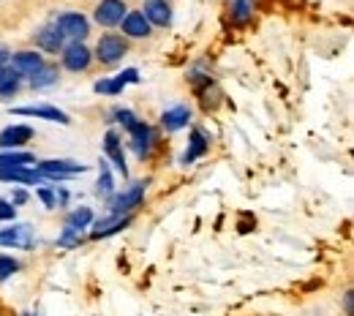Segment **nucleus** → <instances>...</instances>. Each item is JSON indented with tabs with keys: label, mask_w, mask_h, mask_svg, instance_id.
<instances>
[{
	"label": "nucleus",
	"mask_w": 354,
	"mask_h": 316,
	"mask_svg": "<svg viewBox=\"0 0 354 316\" xmlns=\"http://www.w3.org/2000/svg\"><path fill=\"white\" fill-rule=\"evenodd\" d=\"M129 55V39L120 36V33H104L98 41H95V60L101 66H118L123 57Z\"/></svg>",
	"instance_id": "1"
},
{
	"label": "nucleus",
	"mask_w": 354,
	"mask_h": 316,
	"mask_svg": "<svg viewBox=\"0 0 354 316\" xmlns=\"http://www.w3.org/2000/svg\"><path fill=\"white\" fill-rule=\"evenodd\" d=\"M145 185H147L145 180L133 183L131 188H126L120 194H112L106 199V210L115 213V216H131L133 210L142 205V199H145Z\"/></svg>",
	"instance_id": "2"
},
{
	"label": "nucleus",
	"mask_w": 354,
	"mask_h": 316,
	"mask_svg": "<svg viewBox=\"0 0 354 316\" xmlns=\"http://www.w3.org/2000/svg\"><path fill=\"white\" fill-rule=\"evenodd\" d=\"M36 169L44 175L49 183H60L68 180L74 175H82L88 172L85 164H77V161H68V158H49V161H36Z\"/></svg>",
	"instance_id": "3"
},
{
	"label": "nucleus",
	"mask_w": 354,
	"mask_h": 316,
	"mask_svg": "<svg viewBox=\"0 0 354 316\" xmlns=\"http://www.w3.org/2000/svg\"><path fill=\"white\" fill-rule=\"evenodd\" d=\"M55 28H57L60 36L68 39V41H85L90 36L88 17H82L80 11H66V14H60V17L55 19Z\"/></svg>",
	"instance_id": "4"
},
{
	"label": "nucleus",
	"mask_w": 354,
	"mask_h": 316,
	"mask_svg": "<svg viewBox=\"0 0 354 316\" xmlns=\"http://www.w3.org/2000/svg\"><path fill=\"white\" fill-rule=\"evenodd\" d=\"M60 63H63L66 71H74V74L88 71L90 63H93V52L85 41H68L60 52Z\"/></svg>",
	"instance_id": "5"
},
{
	"label": "nucleus",
	"mask_w": 354,
	"mask_h": 316,
	"mask_svg": "<svg viewBox=\"0 0 354 316\" xmlns=\"http://www.w3.org/2000/svg\"><path fill=\"white\" fill-rule=\"evenodd\" d=\"M129 145H131V150L136 153V158L145 161V158H150V153L156 147V131L145 120H136L133 129H129Z\"/></svg>",
	"instance_id": "6"
},
{
	"label": "nucleus",
	"mask_w": 354,
	"mask_h": 316,
	"mask_svg": "<svg viewBox=\"0 0 354 316\" xmlns=\"http://www.w3.org/2000/svg\"><path fill=\"white\" fill-rule=\"evenodd\" d=\"M126 14H129V6L123 0H101L95 6V11H93V19L101 28H118Z\"/></svg>",
	"instance_id": "7"
},
{
	"label": "nucleus",
	"mask_w": 354,
	"mask_h": 316,
	"mask_svg": "<svg viewBox=\"0 0 354 316\" xmlns=\"http://www.w3.org/2000/svg\"><path fill=\"white\" fill-rule=\"evenodd\" d=\"M44 55L39 49H25V52H14L11 55V68L22 77V80H30L36 71L44 68Z\"/></svg>",
	"instance_id": "8"
},
{
	"label": "nucleus",
	"mask_w": 354,
	"mask_h": 316,
	"mask_svg": "<svg viewBox=\"0 0 354 316\" xmlns=\"http://www.w3.org/2000/svg\"><path fill=\"white\" fill-rule=\"evenodd\" d=\"M104 153H106V158L115 164V169L123 175V178H129V167H126V153H123V136L118 134L115 129H109L106 134H104Z\"/></svg>",
	"instance_id": "9"
},
{
	"label": "nucleus",
	"mask_w": 354,
	"mask_h": 316,
	"mask_svg": "<svg viewBox=\"0 0 354 316\" xmlns=\"http://www.w3.org/2000/svg\"><path fill=\"white\" fill-rule=\"evenodd\" d=\"M145 14V19L150 22V28H169L172 25V6L169 0H145V6L139 8Z\"/></svg>",
	"instance_id": "10"
},
{
	"label": "nucleus",
	"mask_w": 354,
	"mask_h": 316,
	"mask_svg": "<svg viewBox=\"0 0 354 316\" xmlns=\"http://www.w3.org/2000/svg\"><path fill=\"white\" fill-rule=\"evenodd\" d=\"M14 115L19 118H39V120H52V123H60V126H68L71 118L66 112H60L57 106H49V104H36V106H17Z\"/></svg>",
	"instance_id": "11"
},
{
	"label": "nucleus",
	"mask_w": 354,
	"mask_h": 316,
	"mask_svg": "<svg viewBox=\"0 0 354 316\" xmlns=\"http://www.w3.org/2000/svg\"><path fill=\"white\" fill-rule=\"evenodd\" d=\"M36 136V131L25 123H17V126H8L0 131V150H19L22 145H28L30 139Z\"/></svg>",
	"instance_id": "12"
},
{
	"label": "nucleus",
	"mask_w": 354,
	"mask_h": 316,
	"mask_svg": "<svg viewBox=\"0 0 354 316\" xmlns=\"http://www.w3.org/2000/svg\"><path fill=\"white\" fill-rule=\"evenodd\" d=\"M0 245H8V248H33V229L28 224H14L11 229H3L0 232Z\"/></svg>",
	"instance_id": "13"
},
{
	"label": "nucleus",
	"mask_w": 354,
	"mask_h": 316,
	"mask_svg": "<svg viewBox=\"0 0 354 316\" xmlns=\"http://www.w3.org/2000/svg\"><path fill=\"white\" fill-rule=\"evenodd\" d=\"M123 36L126 39H147L150 33H153V28H150V22L145 19V14L139 11V8H129V14L123 17Z\"/></svg>",
	"instance_id": "14"
},
{
	"label": "nucleus",
	"mask_w": 354,
	"mask_h": 316,
	"mask_svg": "<svg viewBox=\"0 0 354 316\" xmlns=\"http://www.w3.org/2000/svg\"><path fill=\"white\" fill-rule=\"evenodd\" d=\"M129 224H131V216H115V213H109V216H104V219L93 221V232H90V237H93V240H101V237L118 234L120 229H126Z\"/></svg>",
	"instance_id": "15"
},
{
	"label": "nucleus",
	"mask_w": 354,
	"mask_h": 316,
	"mask_svg": "<svg viewBox=\"0 0 354 316\" xmlns=\"http://www.w3.org/2000/svg\"><path fill=\"white\" fill-rule=\"evenodd\" d=\"M36 49H41L46 55H60L63 52V46H66V39L60 36V30L55 28V25H46L41 28L39 33H36Z\"/></svg>",
	"instance_id": "16"
},
{
	"label": "nucleus",
	"mask_w": 354,
	"mask_h": 316,
	"mask_svg": "<svg viewBox=\"0 0 354 316\" xmlns=\"http://www.w3.org/2000/svg\"><path fill=\"white\" fill-rule=\"evenodd\" d=\"M207 150H210V139L205 136V131H199V129H191V136H188V147H185V153H183L180 164H194L196 158L207 156Z\"/></svg>",
	"instance_id": "17"
},
{
	"label": "nucleus",
	"mask_w": 354,
	"mask_h": 316,
	"mask_svg": "<svg viewBox=\"0 0 354 316\" xmlns=\"http://www.w3.org/2000/svg\"><path fill=\"white\" fill-rule=\"evenodd\" d=\"M191 123V109L185 106V104H177L172 109H167L164 115H161V129L167 131V134H175L180 129H185Z\"/></svg>",
	"instance_id": "18"
},
{
	"label": "nucleus",
	"mask_w": 354,
	"mask_h": 316,
	"mask_svg": "<svg viewBox=\"0 0 354 316\" xmlns=\"http://www.w3.org/2000/svg\"><path fill=\"white\" fill-rule=\"evenodd\" d=\"M0 180L6 183H19V185H39V183H49L39 172V169H30V167H17V169H3L0 172Z\"/></svg>",
	"instance_id": "19"
},
{
	"label": "nucleus",
	"mask_w": 354,
	"mask_h": 316,
	"mask_svg": "<svg viewBox=\"0 0 354 316\" xmlns=\"http://www.w3.org/2000/svg\"><path fill=\"white\" fill-rule=\"evenodd\" d=\"M19 88H22V77L11 66H0V98L6 101L11 95H17Z\"/></svg>",
	"instance_id": "20"
},
{
	"label": "nucleus",
	"mask_w": 354,
	"mask_h": 316,
	"mask_svg": "<svg viewBox=\"0 0 354 316\" xmlns=\"http://www.w3.org/2000/svg\"><path fill=\"white\" fill-rule=\"evenodd\" d=\"M30 164H36L33 153H25V150H3L0 153V172L3 169H17V167H30Z\"/></svg>",
	"instance_id": "21"
},
{
	"label": "nucleus",
	"mask_w": 354,
	"mask_h": 316,
	"mask_svg": "<svg viewBox=\"0 0 354 316\" xmlns=\"http://www.w3.org/2000/svg\"><path fill=\"white\" fill-rule=\"evenodd\" d=\"M57 77H60L57 66H55V63H44V68H41V71H36V74L30 77V88H33V91H44V88H52V85L57 82Z\"/></svg>",
	"instance_id": "22"
},
{
	"label": "nucleus",
	"mask_w": 354,
	"mask_h": 316,
	"mask_svg": "<svg viewBox=\"0 0 354 316\" xmlns=\"http://www.w3.org/2000/svg\"><path fill=\"white\" fill-rule=\"evenodd\" d=\"M95 194H98L101 199H109V196L115 194V180H112V172H109V161H101V167H98Z\"/></svg>",
	"instance_id": "23"
},
{
	"label": "nucleus",
	"mask_w": 354,
	"mask_h": 316,
	"mask_svg": "<svg viewBox=\"0 0 354 316\" xmlns=\"http://www.w3.org/2000/svg\"><path fill=\"white\" fill-rule=\"evenodd\" d=\"M90 224H93V210H90V207H77V210H71V213L66 216V226H71V229H77V232L88 229Z\"/></svg>",
	"instance_id": "24"
},
{
	"label": "nucleus",
	"mask_w": 354,
	"mask_h": 316,
	"mask_svg": "<svg viewBox=\"0 0 354 316\" xmlns=\"http://www.w3.org/2000/svg\"><path fill=\"white\" fill-rule=\"evenodd\" d=\"M254 17V0H232V19L237 25H245Z\"/></svg>",
	"instance_id": "25"
},
{
	"label": "nucleus",
	"mask_w": 354,
	"mask_h": 316,
	"mask_svg": "<svg viewBox=\"0 0 354 316\" xmlns=\"http://www.w3.org/2000/svg\"><path fill=\"white\" fill-rule=\"evenodd\" d=\"M57 245L60 248H80L82 245V234L77 229H71V226H63V232L57 237Z\"/></svg>",
	"instance_id": "26"
},
{
	"label": "nucleus",
	"mask_w": 354,
	"mask_h": 316,
	"mask_svg": "<svg viewBox=\"0 0 354 316\" xmlns=\"http://www.w3.org/2000/svg\"><path fill=\"white\" fill-rule=\"evenodd\" d=\"M93 91L101 93V95H118V93L123 91V85H120L118 77H112V80H98V82L93 85Z\"/></svg>",
	"instance_id": "27"
},
{
	"label": "nucleus",
	"mask_w": 354,
	"mask_h": 316,
	"mask_svg": "<svg viewBox=\"0 0 354 316\" xmlns=\"http://www.w3.org/2000/svg\"><path fill=\"white\" fill-rule=\"evenodd\" d=\"M17 270H19V262H17L14 257H6V254H0V281L11 278V275H14Z\"/></svg>",
	"instance_id": "28"
},
{
	"label": "nucleus",
	"mask_w": 354,
	"mask_h": 316,
	"mask_svg": "<svg viewBox=\"0 0 354 316\" xmlns=\"http://www.w3.org/2000/svg\"><path fill=\"white\" fill-rule=\"evenodd\" d=\"M112 118H115V123H118V126H123L126 131H129V129H133V123L139 120L131 109H115V115H112Z\"/></svg>",
	"instance_id": "29"
},
{
	"label": "nucleus",
	"mask_w": 354,
	"mask_h": 316,
	"mask_svg": "<svg viewBox=\"0 0 354 316\" xmlns=\"http://www.w3.org/2000/svg\"><path fill=\"white\" fill-rule=\"evenodd\" d=\"M36 196L44 202L46 210H55L57 207V196H55V185H44V188H39L36 191Z\"/></svg>",
	"instance_id": "30"
},
{
	"label": "nucleus",
	"mask_w": 354,
	"mask_h": 316,
	"mask_svg": "<svg viewBox=\"0 0 354 316\" xmlns=\"http://www.w3.org/2000/svg\"><path fill=\"white\" fill-rule=\"evenodd\" d=\"M17 219V207L8 199H0V221H14Z\"/></svg>",
	"instance_id": "31"
},
{
	"label": "nucleus",
	"mask_w": 354,
	"mask_h": 316,
	"mask_svg": "<svg viewBox=\"0 0 354 316\" xmlns=\"http://www.w3.org/2000/svg\"><path fill=\"white\" fill-rule=\"evenodd\" d=\"M118 80H120L123 88H126V85H133V82H139V71H136V68H126V71L118 74Z\"/></svg>",
	"instance_id": "32"
},
{
	"label": "nucleus",
	"mask_w": 354,
	"mask_h": 316,
	"mask_svg": "<svg viewBox=\"0 0 354 316\" xmlns=\"http://www.w3.org/2000/svg\"><path fill=\"white\" fill-rule=\"evenodd\" d=\"M28 199H30V194H28V191H25V188H17V191H14V194H11V199H8V202H11V205H14V207H22V205H25V202H28Z\"/></svg>",
	"instance_id": "33"
},
{
	"label": "nucleus",
	"mask_w": 354,
	"mask_h": 316,
	"mask_svg": "<svg viewBox=\"0 0 354 316\" xmlns=\"http://www.w3.org/2000/svg\"><path fill=\"white\" fill-rule=\"evenodd\" d=\"M344 314L354 316V292H352V289L344 295Z\"/></svg>",
	"instance_id": "34"
},
{
	"label": "nucleus",
	"mask_w": 354,
	"mask_h": 316,
	"mask_svg": "<svg viewBox=\"0 0 354 316\" xmlns=\"http://www.w3.org/2000/svg\"><path fill=\"white\" fill-rule=\"evenodd\" d=\"M55 196H57V207H66V202H68V191H66L63 185H55Z\"/></svg>",
	"instance_id": "35"
},
{
	"label": "nucleus",
	"mask_w": 354,
	"mask_h": 316,
	"mask_svg": "<svg viewBox=\"0 0 354 316\" xmlns=\"http://www.w3.org/2000/svg\"><path fill=\"white\" fill-rule=\"evenodd\" d=\"M8 60H11V52L6 46H0V66H8Z\"/></svg>",
	"instance_id": "36"
},
{
	"label": "nucleus",
	"mask_w": 354,
	"mask_h": 316,
	"mask_svg": "<svg viewBox=\"0 0 354 316\" xmlns=\"http://www.w3.org/2000/svg\"><path fill=\"white\" fill-rule=\"evenodd\" d=\"M22 316H33V314H22Z\"/></svg>",
	"instance_id": "37"
}]
</instances>
